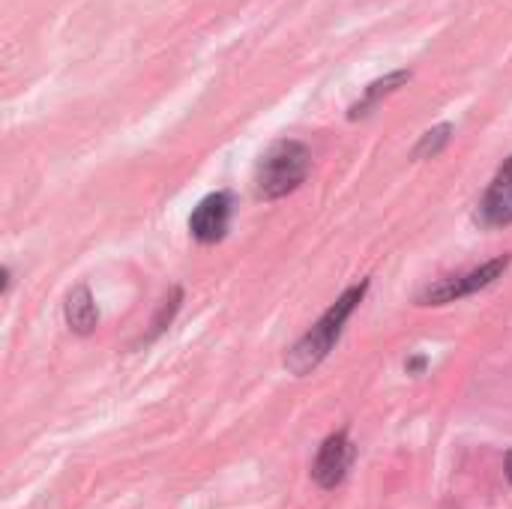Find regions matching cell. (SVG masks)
Instances as JSON below:
<instances>
[{"instance_id":"obj_9","label":"cell","mask_w":512,"mask_h":509,"mask_svg":"<svg viewBox=\"0 0 512 509\" xmlns=\"http://www.w3.org/2000/svg\"><path fill=\"white\" fill-rule=\"evenodd\" d=\"M450 138H453V123H441V126L429 129L420 138V144L414 147V159H435V156H441V150L450 144Z\"/></svg>"},{"instance_id":"obj_5","label":"cell","mask_w":512,"mask_h":509,"mask_svg":"<svg viewBox=\"0 0 512 509\" xmlns=\"http://www.w3.org/2000/svg\"><path fill=\"white\" fill-rule=\"evenodd\" d=\"M351 462H354V444H351V438L345 432H336L318 450V459L312 465V480L321 489H336L345 480Z\"/></svg>"},{"instance_id":"obj_7","label":"cell","mask_w":512,"mask_h":509,"mask_svg":"<svg viewBox=\"0 0 512 509\" xmlns=\"http://www.w3.org/2000/svg\"><path fill=\"white\" fill-rule=\"evenodd\" d=\"M63 315H66L69 330H72V333H78V336H87V333H93V330H96V324H99V309H96L93 294H90V288H87L84 282H81V285H75V288L66 294Z\"/></svg>"},{"instance_id":"obj_2","label":"cell","mask_w":512,"mask_h":509,"mask_svg":"<svg viewBox=\"0 0 512 509\" xmlns=\"http://www.w3.org/2000/svg\"><path fill=\"white\" fill-rule=\"evenodd\" d=\"M309 165L312 156L300 141H276L258 162L255 168V189L261 198L276 201L291 195L294 189H300L309 177Z\"/></svg>"},{"instance_id":"obj_6","label":"cell","mask_w":512,"mask_h":509,"mask_svg":"<svg viewBox=\"0 0 512 509\" xmlns=\"http://www.w3.org/2000/svg\"><path fill=\"white\" fill-rule=\"evenodd\" d=\"M483 225L489 228H507L512 225V156L498 168L483 204H480Z\"/></svg>"},{"instance_id":"obj_1","label":"cell","mask_w":512,"mask_h":509,"mask_svg":"<svg viewBox=\"0 0 512 509\" xmlns=\"http://www.w3.org/2000/svg\"><path fill=\"white\" fill-rule=\"evenodd\" d=\"M366 291H369V282H360V285H351L315 324H312V330L288 351V357H285V369L291 372V375H297V378H303V375H309V372H315L327 357H330V351H333V345L339 342V336H342V330H345V321L354 315V309L363 303V297H366Z\"/></svg>"},{"instance_id":"obj_10","label":"cell","mask_w":512,"mask_h":509,"mask_svg":"<svg viewBox=\"0 0 512 509\" xmlns=\"http://www.w3.org/2000/svg\"><path fill=\"white\" fill-rule=\"evenodd\" d=\"M507 477H510V483H512V453L507 456Z\"/></svg>"},{"instance_id":"obj_8","label":"cell","mask_w":512,"mask_h":509,"mask_svg":"<svg viewBox=\"0 0 512 509\" xmlns=\"http://www.w3.org/2000/svg\"><path fill=\"white\" fill-rule=\"evenodd\" d=\"M411 78V72H405V69H399V72H390V75H384V78H378V81H372L369 87H366V93H363V99L360 102H354L351 105V111H348V117L351 120H360V117H369L387 96H393L405 81Z\"/></svg>"},{"instance_id":"obj_4","label":"cell","mask_w":512,"mask_h":509,"mask_svg":"<svg viewBox=\"0 0 512 509\" xmlns=\"http://www.w3.org/2000/svg\"><path fill=\"white\" fill-rule=\"evenodd\" d=\"M228 225H231V195L228 192H213V195L201 198L189 216V234L204 246L225 240Z\"/></svg>"},{"instance_id":"obj_3","label":"cell","mask_w":512,"mask_h":509,"mask_svg":"<svg viewBox=\"0 0 512 509\" xmlns=\"http://www.w3.org/2000/svg\"><path fill=\"white\" fill-rule=\"evenodd\" d=\"M510 261V255H501V258H492V261H486V264H480V267H474V270H468V273H462V276L441 279L438 285H429V288L420 294L417 303H420V306H447V303H456V300H462V297H471V294H477V291L495 285V282L507 273Z\"/></svg>"}]
</instances>
